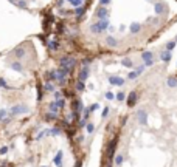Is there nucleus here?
I'll list each match as a JSON object with an SVG mask.
<instances>
[{
  "label": "nucleus",
  "mask_w": 177,
  "mask_h": 167,
  "mask_svg": "<svg viewBox=\"0 0 177 167\" xmlns=\"http://www.w3.org/2000/svg\"><path fill=\"white\" fill-rule=\"evenodd\" d=\"M98 108H100V104H92V105L89 107L90 112H95V110H98Z\"/></svg>",
  "instance_id": "nucleus-22"
},
{
  "label": "nucleus",
  "mask_w": 177,
  "mask_h": 167,
  "mask_svg": "<svg viewBox=\"0 0 177 167\" xmlns=\"http://www.w3.org/2000/svg\"><path fill=\"white\" fill-rule=\"evenodd\" d=\"M141 59H143V60H149V59H152V53H151V51L143 53V54H141Z\"/></svg>",
  "instance_id": "nucleus-15"
},
{
  "label": "nucleus",
  "mask_w": 177,
  "mask_h": 167,
  "mask_svg": "<svg viewBox=\"0 0 177 167\" xmlns=\"http://www.w3.org/2000/svg\"><path fill=\"white\" fill-rule=\"evenodd\" d=\"M48 108H50V112H51V113H58V110H59V107L56 105V102H50Z\"/></svg>",
  "instance_id": "nucleus-13"
},
{
  "label": "nucleus",
  "mask_w": 177,
  "mask_h": 167,
  "mask_svg": "<svg viewBox=\"0 0 177 167\" xmlns=\"http://www.w3.org/2000/svg\"><path fill=\"white\" fill-rule=\"evenodd\" d=\"M123 161H124V156H123L121 153H118V155L115 156V164H117V166H121Z\"/></svg>",
  "instance_id": "nucleus-10"
},
{
  "label": "nucleus",
  "mask_w": 177,
  "mask_h": 167,
  "mask_svg": "<svg viewBox=\"0 0 177 167\" xmlns=\"http://www.w3.org/2000/svg\"><path fill=\"white\" fill-rule=\"evenodd\" d=\"M75 167H82V166H81V163H76V164H75Z\"/></svg>",
  "instance_id": "nucleus-30"
},
{
  "label": "nucleus",
  "mask_w": 177,
  "mask_h": 167,
  "mask_svg": "<svg viewBox=\"0 0 177 167\" xmlns=\"http://www.w3.org/2000/svg\"><path fill=\"white\" fill-rule=\"evenodd\" d=\"M115 98H117L118 101H124V93H121V91H120V93H118V94H117Z\"/></svg>",
  "instance_id": "nucleus-25"
},
{
  "label": "nucleus",
  "mask_w": 177,
  "mask_h": 167,
  "mask_svg": "<svg viewBox=\"0 0 177 167\" xmlns=\"http://www.w3.org/2000/svg\"><path fill=\"white\" fill-rule=\"evenodd\" d=\"M42 167H47V166H42Z\"/></svg>",
  "instance_id": "nucleus-31"
},
{
  "label": "nucleus",
  "mask_w": 177,
  "mask_h": 167,
  "mask_svg": "<svg viewBox=\"0 0 177 167\" xmlns=\"http://www.w3.org/2000/svg\"><path fill=\"white\" fill-rule=\"evenodd\" d=\"M137 115H138V122H140L141 125H148V113H146L145 110H140Z\"/></svg>",
  "instance_id": "nucleus-3"
},
{
  "label": "nucleus",
  "mask_w": 177,
  "mask_h": 167,
  "mask_svg": "<svg viewBox=\"0 0 177 167\" xmlns=\"http://www.w3.org/2000/svg\"><path fill=\"white\" fill-rule=\"evenodd\" d=\"M121 65L126 67V68H132V67H134V62H132L129 57H124V59L121 60Z\"/></svg>",
  "instance_id": "nucleus-7"
},
{
  "label": "nucleus",
  "mask_w": 177,
  "mask_h": 167,
  "mask_svg": "<svg viewBox=\"0 0 177 167\" xmlns=\"http://www.w3.org/2000/svg\"><path fill=\"white\" fill-rule=\"evenodd\" d=\"M174 45H176L174 42H169V43H166V50H168V51H171V50L174 48Z\"/></svg>",
  "instance_id": "nucleus-24"
},
{
  "label": "nucleus",
  "mask_w": 177,
  "mask_h": 167,
  "mask_svg": "<svg viewBox=\"0 0 177 167\" xmlns=\"http://www.w3.org/2000/svg\"><path fill=\"white\" fill-rule=\"evenodd\" d=\"M86 129H87L89 133H93V132H95V125H93V124H86Z\"/></svg>",
  "instance_id": "nucleus-19"
},
{
  "label": "nucleus",
  "mask_w": 177,
  "mask_h": 167,
  "mask_svg": "<svg viewBox=\"0 0 177 167\" xmlns=\"http://www.w3.org/2000/svg\"><path fill=\"white\" fill-rule=\"evenodd\" d=\"M135 104H137V93L135 91H131V94L128 98V105L129 107H134Z\"/></svg>",
  "instance_id": "nucleus-4"
},
{
  "label": "nucleus",
  "mask_w": 177,
  "mask_h": 167,
  "mask_svg": "<svg viewBox=\"0 0 177 167\" xmlns=\"http://www.w3.org/2000/svg\"><path fill=\"white\" fill-rule=\"evenodd\" d=\"M84 88H86V85H84V82H78V91H84Z\"/></svg>",
  "instance_id": "nucleus-21"
},
{
  "label": "nucleus",
  "mask_w": 177,
  "mask_h": 167,
  "mask_svg": "<svg viewBox=\"0 0 177 167\" xmlns=\"http://www.w3.org/2000/svg\"><path fill=\"white\" fill-rule=\"evenodd\" d=\"M109 82H110L112 85H117V87L124 85V79H123V77H118V76H110V77H109Z\"/></svg>",
  "instance_id": "nucleus-2"
},
{
  "label": "nucleus",
  "mask_w": 177,
  "mask_h": 167,
  "mask_svg": "<svg viewBox=\"0 0 177 167\" xmlns=\"http://www.w3.org/2000/svg\"><path fill=\"white\" fill-rule=\"evenodd\" d=\"M87 77H89V67L86 65V67L81 70V73H79V81H81V82H86Z\"/></svg>",
  "instance_id": "nucleus-6"
},
{
  "label": "nucleus",
  "mask_w": 177,
  "mask_h": 167,
  "mask_svg": "<svg viewBox=\"0 0 177 167\" xmlns=\"http://www.w3.org/2000/svg\"><path fill=\"white\" fill-rule=\"evenodd\" d=\"M45 90H47V91H53V90H54L53 84H50V82H48V84H45Z\"/></svg>",
  "instance_id": "nucleus-20"
},
{
  "label": "nucleus",
  "mask_w": 177,
  "mask_h": 167,
  "mask_svg": "<svg viewBox=\"0 0 177 167\" xmlns=\"http://www.w3.org/2000/svg\"><path fill=\"white\" fill-rule=\"evenodd\" d=\"M59 133H61V130H59L58 127H54V129L50 130V135H59Z\"/></svg>",
  "instance_id": "nucleus-23"
},
{
  "label": "nucleus",
  "mask_w": 177,
  "mask_h": 167,
  "mask_svg": "<svg viewBox=\"0 0 177 167\" xmlns=\"http://www.w3.org/2000/svg\"><path fill=\"white\" fill-rule=\"evenodd\" d=\"M56 119H58L56 113H47L45 115V121H56Z\"/></svg>",
  "instance_id": "nucleus-9"
},
{
  "label": "nucleus",
  "mask_w": 177,
  "mask_h": 167,
  "mask_svg": "<svg viewBox=\"0 0 177 167\" xmlns=\"http://www.w3.org/2000/svg\"><path fill=\"white\" fill-rule=\"evenodd\" d=\"M62 155H64V153H62L61 150L56 153V156H54V160H53V163L56 164V167H62V166H64V164H62Z\"/></svg>",
  "instance_id": "nucleus-5"
},
{
  "label": "nucleus",
  "mask_w": 177,
  "mask_h": 167,
  "mask_svg": "<svg viewBox=\"0 0 177 167\" xmlns=\"http://www.w3.org/2000/svg\"><path fill=\"white\" fill-rule=\"evenodd\" d=\"M137 76H138L137 71H131V73L128 74V79H129V81H134V79H137Z\"/></svg>",
  "instance_id": "nucleus-16"
},
{
  "label": "nucleus",
  "mask_w": 177,
  "mask_h": 167,
  "mask_svg": "<svg viewBox=\"0 0 177 167\" xmlns=\"http://www.w3.org/2000/svg\"><path fill=\"white\" fill-rule=\"evenodd\" d=\"M28 107L26 105H16L11 108V115H23V113H28Z\"/></svg>",
  "instance_id": "nucleus-1"
},
{
  "label": "nucleus",
  "mask_w": 177,
  "mask_h": 167,
  "mask_svg": "<svg viewBox=\"0 0 177 167\" xmlns=\"http://www.w3.org/2000/svg\"><path fill=\"white\" fill-rule=\"evenodd\" d=\"M86 124H87V118H82V119L79 121V125H81V127H86Z\"/></svg>",
  "instance_id": "nucleus-26"
},
{
  "label": "nucleus",
  "mask_w": 177,
  "mask_h": 167,
  "mask_svg": "<svg viewBox=\"0 0 177 167\" xmlns=\"http://www.w3.org/2000/svg\"><path fill=\"white\" fill-rule=\"evenodd\" d=\"M6 152H8V147H3V149H2V150H0V153H2V155H5V153H6Z\"/></svg>",
  "instance_id": "nucleus-28"
},
{
  "label": "nucleus",
  "mask_w": 177,
  "mask_h": 167,
  "mask_svg": "<svg viewBox=\"0 0 177 167\" xmlns=\"http://www.w3.org/2000/svg\"><path fill=\"white\" fill-rule=\"evenodd\" d=\"M140 28H141V26H140V23H132V25H131V33H134V34H135V33H138V31H140Z\"/></svg>",
  "instance_id": "nucleus-12"
},
{
  "label": "nucleus",
  "mask_w": 177,
  "mask_h": 167,
  "mask_svg": "<svg viewBox=\"0 0 177 167\" xmlns=\"http://www.w3.org/2000/svg\"><path fill=\"white\" fill-rule=\"evenodd\" d=\"M54 102H56V105H58L59 108H62V107L65 105V101H64V99H61V98H59V99H56Z\"/></svg>",
  "instance_id": "nucleus-17"
},
{
  "label": "nucleus",
  "mask_w": 177,
  "mask_h": 167,
  "mask_svg": "<svg viewBox=\"0 0 177 167\" xmlns=\"http://www.w3.org/2000/svg\"><path fill=\"white\" fill-rule=\"evenodd\" d=\"M106 43H107L109 46H117V40H115L114 37H107V39H106Z\"/></svg>",
  "instance_id": "nucleus-14"
},
{
  "label": "nucleus",
  "mask_w": 177,
  "mask_h": 167,
  "mask_svg": "<svg viewBox=\"0 0 177 167\" xmlns=\"http://www.w3.org/2000/svg\"><path fill=\"white\" fill-rule=\"evenodd\" d=\"M107 116H109V107H104V108H103V113H101V118L106 119Z\"/></svg>",
  "instance_id": "nucleus-18"
},
{
  "label": "nucleus",
  "mask_w": 177,
  "mask_h": 167,
  "mask_svg": "<svg viewBox=\"0 0 177 167\" xmlns=\"http://www.w3.org/2000/svg\"><path fill=\"white\" fill-rule=\"evenodd\" d=\"M166 84H168V87H177V79L176 77H168Z\"/></svg>",
  "instance_id": "nucleus-11"
},
{
  "label": "nucleus",
  "mask_w": 177,
  "mask_h": 167,
  "mask_svg": "<svg viewBox=\"0 0 177 167\" xmlns=\"http://www.w3.org/2000/svg\"><path fill=\"white\" fill-rule=\"evenodd\" d=\"M160 57H162L163 62H169V60H171V53H169V51H165V53L160 54Z\"/></svg>",
  "instance_id": "nucleus-8"
},
{
  "label": "nucleus",
  "mask_w": 177,
  "mask_h": 167,
  "mask_svg": "<svg viewBox=\"0 0 177 167\" xmlns=\"http://www.w3.org/2000/svg\"><path fill=\"white\" fill-rule=\"evenodd\" d=\"M54 98H56V99H59V98H61V93H59V91H56V93H54Z\"/></svg>",
  "instance_id": "nucleus-29"
},
{
  "label": "nucleus",
  "mask_w": 177,
  "mask_h": 167,
  "mask_svg": "<svg viewBox=\"0 0 177 167\" xmlns=\"http://www.w3.org/2000/svg\"><path fill=\"white\" fill-rule=\"evenodd\" d=\"M106 98H107V99L110 101V99H114L115 96H114V93H110V91H107V93H106Z\"/></svg>",
  "instance_id": "nucleus-27"
}]
</instances>
